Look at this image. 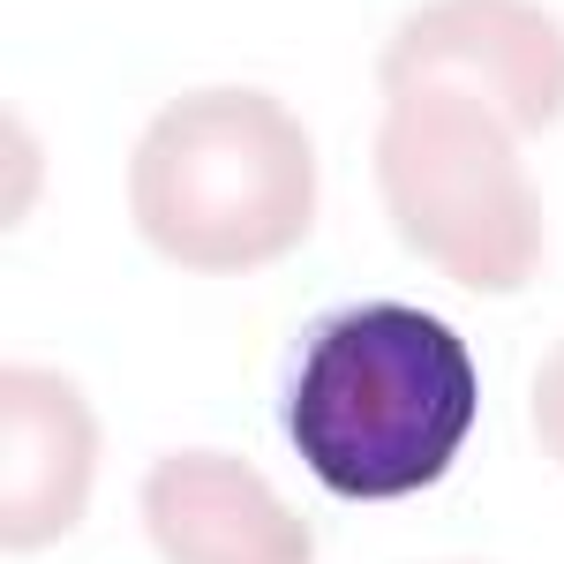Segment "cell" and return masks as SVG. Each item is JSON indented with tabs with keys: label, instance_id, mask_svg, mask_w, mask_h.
I'll return each instance as SVG.
<instances>
[{
	"label": "cell",
	"instance_id": "cell-2",
	"mask_svg": "<svg viewBox=\"0 0 564 564\" xmlns=\"http://www.w3.org/2000/svg\"><path fill=\"white\" fill-rule=\"evenodd\" d=\"M129 212L174 271H263L316 218V143L271 90H181L129 151Z\"/></svg>",
	"mask_w": 564,
	"mask_h": 564
},
{
	"label": "cell",
	"instance_id": "cell-1",
	"mask_svg": "<svg viewBox=\"0 0 564 564\" xmlns=\"http://www.w3.org/2000/svg\"><path fill=\"white\" fill-rule=\"evenodd\" d=\"M481 377L467 339L406 302L316 316L286 369V436L332 497L377 505L452 475L475 430Z\"/></svg>",
	"mask_w": 564,
	"mask_h": 564
},
{
	"label": "cell",
	"instance_id": "cell-5",
	"mask_svg": "<svg viewBox=\"0 0 564 564\" xmlns=\"http://www.w3.org/2000/svg\"><path fill=\"white\" fill-rule=\"evenodd\" d=\"M143 534L166 564H316V534L234 452H166L143 475Z\"/></svg>",
	"mask_w": 564,
	"mask_h": 564
},
{
	"label": "cell",
	"instance_id": "cell-3",
	"mask_svg": "<svg viewBox=\"0 0 564 564\" xmlns=\"http://www.w3.org/2000/svg\"><path fill=\"white\" fill-rule=\"evenodd\" d=\"M512 121L459 84H406L377 121V196L414 257L467 294H520L542 271V196Z\"/></svg>",
	"mask_w": 564,
	"mask_h": 564
},
{
	"label": "cell",
	"instance_id": "cell-6",
	"mask_svg": "<svg viewBox=\"0 0 564 564\" xmlns=\"http://www.w3.org/2000/svg\"><path fill=\"white\" fill-rule=\"evenodd\" d=\"M0 534L8 550H45L84 520L98 481V414L61 369L15 361L0 377Z\"/></svg>",
	"mask_w": 564,
	"mask_h": 564
},
{
	"label": "cell",
	"instance_id": "cell-7",
	"mask_svg": "<svg viewBox=\"0 0 564 564\" xmlns=\"http://www.w3.org/2000/svg\"><path fill=\"white\" fill-rule=\"evenodd\" d=\"M534 436H542V452L564 467V339L534 369Z\"/></svg>",
	"mask_w": 564,
	"mask_h": 564
},
{
	"label": "cell",
	"instance_id": "cell-4",
	"mask_svg": "<svg viewBox=\"0 0 564 564\" xmlns=\"http://www.w3.org/2000/svg\"><path fill=\"white\" fill-rule=\"evenodd\" d=\"M406 84H459L534 135L564 113V31L534 0H430L377 53V90Z\"/></svg>",
	"mask_w": 564,
	"mask_h": 564
}]
</instances>
